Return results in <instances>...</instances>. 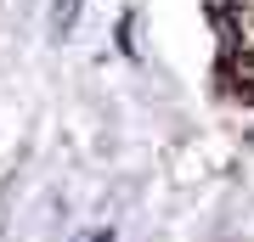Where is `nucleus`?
Here are the masks:
<instances>
[{"label":"nucleus","mask_w":254,"mask_h":242,"mask_svg":"<svg viewBox=\"0 0 254 242\" xmlns=\"http://www.w3.org/2000/svg\"><path fill=\"white\" fill-rule=\"evenodd\" d=\"M79 11H85V0H57V6H51V34H57V40H63V34H73Z\"/></svg>","instance_id":"nucleus-1"}]
</instances>
